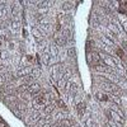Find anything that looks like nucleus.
<instances>
[{"label": "nucleus", "mask_w": 127, "mask_h": 127, "mask_svg": "<svg viewBox=\"0 0 127 127\" xmlns=\"http://www.w3.org/2000/svg\"><path fill=\"white\" fill-rule=\"evenodd\" d=\"M97 97H98L99 100H108V97H107L106 94H103V93H98Z\"/></svg>", "instance_id": "nucleus-1"}]
</instances>
